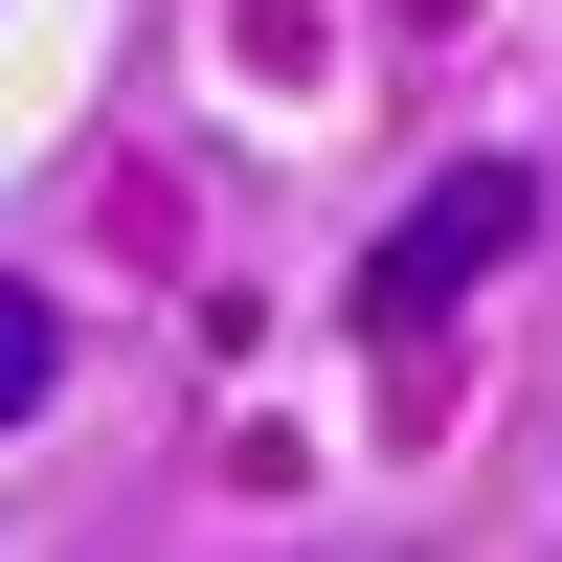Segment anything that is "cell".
<instances>
[{
  "label": "cell",
  "mask_w": 562,
  "mask_h": 562,
  "mask_svg": "<svg viewBox=\"0 0 562 562\" xmlns=\"http://www.w3.org/2000/svg\"><path fill=\"white\" fill-rule=\"evenodd\" d=\"M518 225H540V180H518V158H450L428 203L383 225V270H360V315H450V293H473L495 248H518Z\"/></svg>",
  "instance_id": "obj_1"
},
{
  "label": "cell",
  "mask_w": 562,
  "mask_h": 562,
  "mask_svg": "<svg viewBox=\"0 0 562 562\" xmlns=\"http://www.w3.org/2000/svg\"><path fill=\"white\" fill-rule=\"evenodd\" d=\"M45 360H68V338H45V293H23V270H0V428H23V405H45Z\"/></svg>",
  "instance_id": "obj_2"
}]
</instances>
